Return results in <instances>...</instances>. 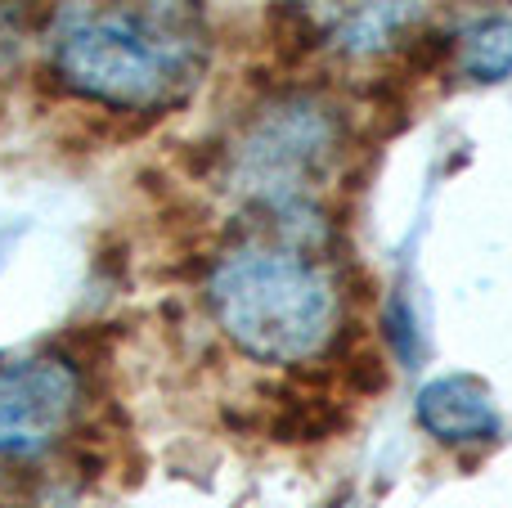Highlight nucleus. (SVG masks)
Wrapping results in <instances>:
<instances>
[{
    "label": "nucleus",
    "instance_id": "f03ea898",
    "mask_svg": "<svg viewBox=\"0 0 512 508\" xmlns=\"http://www.w3.org/2000/svg\"><path fill=\"white\" fill-rule=\"evenodd\" d=\"M265 216L270 239L225 252L212 270V311L248 356L297 365L333 342L342 288L328 261L306 243L315 225L306 212Z\"/></svg>",
    "mask_w": 512,
    "mask_h": 508
},
{
    "label": "nucleus",
    "instance_id": "39448f33",
    "mask_svg": "<svg viewBox=\"0 0 512 508\" xmlns=\"http://www.w3.org/2000/svg\"><path fill=\"white\" fill-rule=\"evenodd\" d=\"M418 14V0H292L306 45H337L346 54L387 50L414 27Z\"/></svg>",
    "mask_w": 512,
    "mask_h": 508
},
{
    "label": "nucleus",
    "instance_id": "f257e3e1",
    "mask_svg": "<svg viewBox=\"0 0 512 508\" xmlns=\"http://www.w3.org/2000/svg\"><path fill=\"white\" fill-rule=\"evenodd\" d=\"M212 32L198 0H59L50 63L68 90L126 113H162L194 95Z\"/></svg>",
    "mask_w": 512,
    "mask_h": 508
},
{
    "label": "nucleus",
    "instance_id": "7ed1b4c3",
    "mask_svg": "<svg viewBox=\"0 0 512 508\" xmlns=\"http://www.w3.org/2000/svg\"><path fill=\"white\" fill-rule=\"evenodd\" d=\"M342 126L319 104H279L252 126L239 149L243 185L265 212H306L310 189L333 167Z\"/></svg>",
    "mask_w": 512,
    "mask_h": 508
},
{
    "label": "nucleus",
    "instance_id": "0eeeda50",
    "mask_svg": "<svg viewBox=\"0 0 512 508\" xmlns=\"http://www.w3.org/2000/svg\"><path fill=\"white\" fill-rule=\"evenodd\" d=\"M459 63L468 77L477 81H499L512 72V18H495V23H481L463 36Z\"/></svg>",
    "mask_w": 512,
    "mask_h": 508
},
{
    "label": "nucleus",
    "instance_id": "20e7f679",
    "mask_svg": "<svg viewBox=\"0 0 512 508\" xmlns=\"http://www.w3.org/2000/svg\"><path fill=\"white\" fill-rule=\"evenodd\" d=\"M81 374L68 360H23L0 369V455L32 459L72 428Z\"/></svg>",
    "mask_w": 512,
    "mask_h": 508
},
{
    "label": "nucleus",
    "instance_id": "423d86ee",
    "mask_svg": "<svg viewBox=\"0 0 512 508\" xmlns=\"http://www.w3.org/2000/svg\"><path fill=\"white\" fill-rule=\"evenodd\" d=\"M418 423L441 441H490L499 432V414L486 387L472 378H441L418 396Z\"/></svg>",
    "mask_w": 512,
    "mask_h": 508
}]
</instances>
